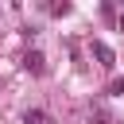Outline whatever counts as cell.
Returning <instances> with one entry per match:
<instances>
[{
	"mask_svg": "<svg viewBox=\"0 0 124 124\" xmlns=\"http://www.w3.org/2000/svg\"><path fill=\"white\" fill-rule=\"evenodd\" d=\"M93 54H97V62H101L105 70H112V66H116V54H112V46H108V43H101V39H97V43H93Z\"/></svg>",
	"mask_w": 124,
	"mask_h": 124,
	"instance_id": "obj_1",
	"label": "cell"
},
{
	"mask_svg": "<svg viewBox=\"0 0 124 124\" xmlns=\"http://www.w3.org/2000/svg\"><path fill=\"white\" fill-rule=\"evenodd\" d=\"M23 124H50V116H46L43 108H27V112H23Z\"/></svg>",
	"mask_w": 124,
	"mask_h": 124,
	"instance_id": "obj_2",
	"label": "cell"
},
{
	"mask_svg": "<svg viewBox=\"0 0 124 124\" xmlns=\"http://www.w3.org/2000/svg\"><path fill=\"white\" fill-rule=\"evenodd\" d=\"M27 70H35V74H43V54H27Z\"/></svg>",
	"mask_w": 124,
	"mask_h": 124,
	"instance_id": "obj_3",
	"label": "cell"
},
{
	"mask_svg": "<svg viewBox=\"0 0 124 124\" xmlns=\"http://www.w3.org/2000/svg\"><path fill=\"white\" fill-rule=\"evenodd\" d=\"M108 93H112V97H116V93H124V78H116V81L108 85Z\"/></svg>",
	"mask_w": 124,
	"mask_h": 124,
	"instance_id": "obj_4",
	"label": "cell"
},
{
	"mask_svg": "<svg viewBox=\"0 0 124 124\" xmlns=\"http://www.w3.org/2000/svg\"><path fill=\"white\" fill-rule=\"evenodd\" d=\"M120 31H124V16H120Z\"/></svg>",
	"mask_w": 124,
	"mask_h": 124,
	"instance_id": "obj_5",
	"label": "cell"
}]
</instances>
